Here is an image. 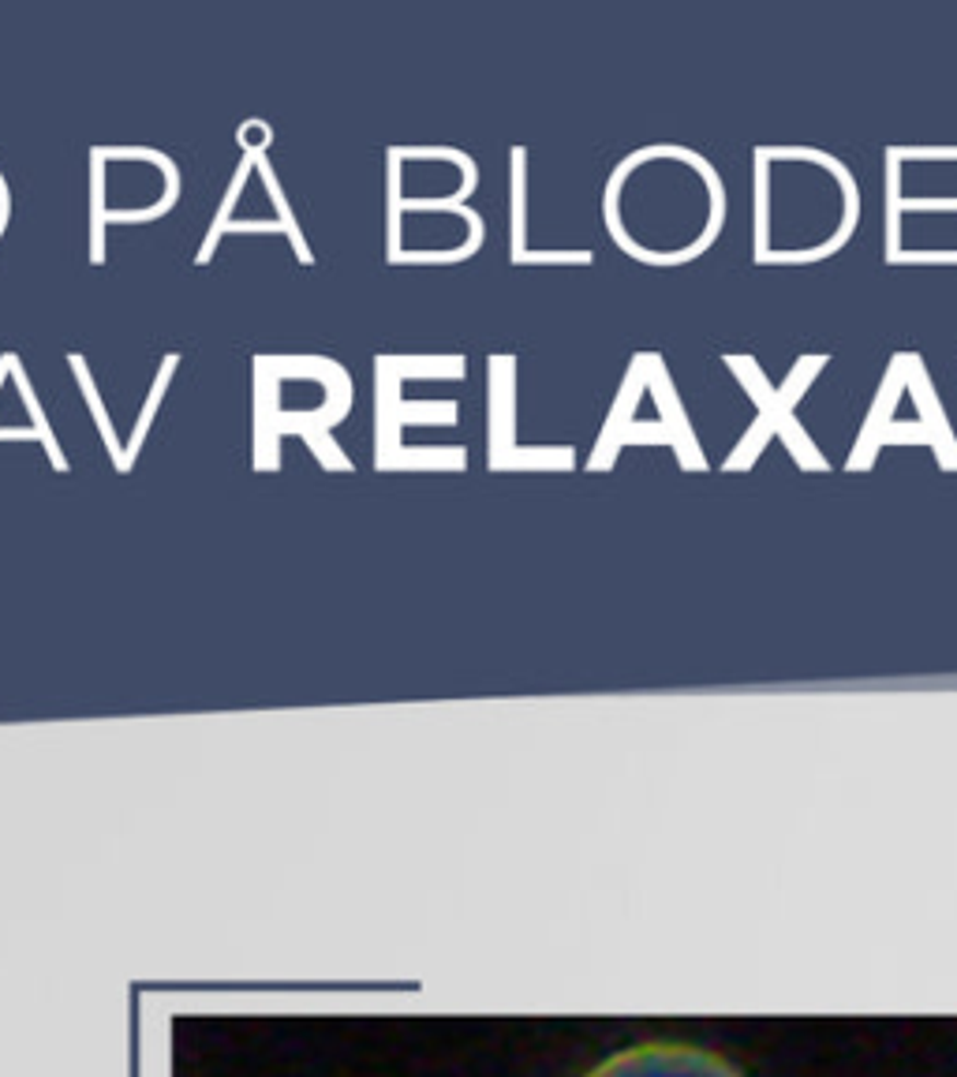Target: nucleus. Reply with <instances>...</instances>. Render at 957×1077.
Wrapping results in <instances>:
<instances>
[{"instance_id": "1", "label": "nucleus", "mask_w": 957, "mask_h": 1077, "mask_svg": "<svg viewBox=\"0 0 957 1077\" xmlns=\"http://www.w3.org/2000/svg\"><path fill=\"white\" fill-rule=\"evenodd\" d=\"M587 1077H740L722 1055L688 1044H640L598 1063Z\"/></svg>"}]
</instances>
